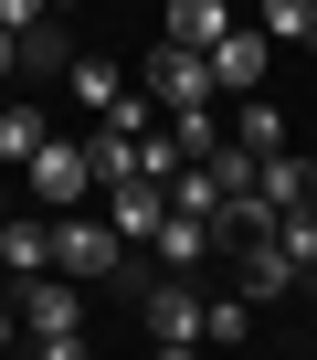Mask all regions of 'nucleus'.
I'll return each instance as SVG.
<instances>
[{
    "label": "nucleus",
    "instance_id": "obj_6",
    "mask_svg": "<svg viewBox=\"0 0 317 360\" xmlns=\"http://www.w3.org/2000/svg\"><path fill=\"white\" fill-rule=\"evenodd\" d=\"M233 244H243V255H233V286H243L254 307H275V297H296V276H306V265H296V255H285L275 233H233Z\"/></svg>",
    "mask_w": 317,
    "mask_h": 360
},
{
    "label": "nucleus",
    "instance_id": "obj_18",
    "mask_svg": "<svg viewBox=\"0 0 317 360\" xmlns=\"http://www.w3.org/2000/svg\"><path fill=\"white\" fill-rule=\"evenodd\" d=\"M43 11H64V0H0V22H11V32H22V22H43Z\"/></svg>",
    "mask_w": 317,
    "mask_h": 360
},
{
    "label": "nucleus",
    "instance_id": "obj_21",
    "mask_svg": "<svg viewBox=\"0 0 317 360\" xmlns=\"http://www.w3.org/2000/svg\"><path fill=\"white\" fill-rule=\"evenodd\" d=\"M0 212H11V191H0Z\"/></svg>",
    "mask_w": 317,
    "mask_h": 360
},
{
    "label": "nucleus",
    "instance_id": "obj_13",
    "mask_svg": "<svg viewBox=\"0 0 317 360\" xmlns=\"http://www.w3.org/2000/svg\"><path fill=\"white\" fill-rule=\"evenodd\" d=\"M254 32H264V43L317 53V0H254Z\"/></svg>",
    "mask_w": 317,
    "mask_h": 360
},
{
    "label": "nucleus",
    "instance_id": "obj_15",
    "mask_svg": "<svg viewBox=\"0 0 317 360\" xmlns=\"http://www.w3.org/2000/svg\"><path fill=\"white\" fill-rule=\"evenodd\" d=\"M64 11H43V22H22V75H64Z\"/></svg>",
    "mask_w": 317,
    "mask_h": 360
},
{
    "label": "nucleus",
    "instance_id": "obj_11",
    "mask_svg": "<svg viewBox=\"0 0 317 360\" xmlns=\"http://www.w3.org/2000/svg\"><path fill=\"white\" fill-rule=\"evenodd\" d=\"M116 85H127V64H106V53H64V96H74L85 117H106Z\"/></svg>",
    "mask_w": 317,
    "mask_h": 360
},
{
    "label": "nucleus",
    "instance_id": "obj_20",
    "mask_svg": "<svg viewBox=\"0 0 317 360\" xmlns=\"http://www.w3.org/2000/svg\"><path fill=\"white\" fill-rule=\"evenodd\" d=\"M22 339V307H11V286H0V349H11Z\"/></svg>",
    "mask_w": 317,
    "mask_h": 360
},
{
    "label": "nucleus",
    "instance_id": "obj_5",
    "mask_svg": "<svg viewBox=\"0 0 317 360\" xmlns=\"http://www.w3.org/2000/svg\"><path fill=\"white\" fill-rule=\"evenodd\" d=\"M22 180H32V202H43V212H74V202L95 191V169H85V138H43V148L22 159Z\"/></svg>",
    "mask_w": 317,
    "mask_h": 360
},
{
    "label": "nucleus",
    "instance_id": "obj_17",
    "mask_svg": "<svg viewBox=\"0 0 317 360\" xmlns=\"http://www.w3.org/2000/svg\"><path fill=\"white\" fill-rule=\"evenodd\" d=\"M201 339H222V349H233V339H254V297H243V286L201 297Z\"/></svg>",
    "mask_w": 317,
    "mask_h": 360
},
{
    "label": "nucleus",
    "instance_id": "obj_19",
    "mask_svg": "<svg viewBox=\"0 0 317 360\" xmlns=\"http://www.w3.org/2000/svg\"><path fill=\"white\" fill-rule=\"evenodd\" d=\"M11 75H22V32L0 22V85H11Z\"/></svg>",
    "mask_w": 317,
    "mask_h": 360
},
{
    "label": "nucleus",
    "instance_id": "obj_3",
    "mask_svg": "<svg viewBox=\"0 0 317 360\" xmlns=\"http://www.w3.org/2000/svg\"><path fill=\"white\" fill-rule=\"evenodd\" d=\"M137 328H148V349H191V339H201V286H191L180 265H158V276L137 286Z\"/></svg>",
    "mask_w": 317,
    "mask_h": 360
},
{
    "label": "nucleus",
    "instance_id": "obj_2",
    "mask_svg": "<svg viewBox=\"0 0 317 360\" xmlns=\"http://www.w3.org/2000/svg\"><path fill=\"white\" fill-rule=\"evenodd\" d=\"M53 276H74L85 297H95V286H116V276H127V244H116V223L53 212Z\"/></svg>",
    "mask_w": 317,
    "mask_h": 360
},
{
    "label": "nucleus",
    "instance_id": "obj_9",
    "mask_svg": "<svg viewBox=\"0 0 317 360\" xmlns=\"http://www.w3.org/2000/svg\"><path fill=\"white\" fill-rule=\"evenodd\" d=\"M158 212H170V191H158V180H106V223H116V244H148Z\"/></svg>",
    "mask_w": 317,
    "mask_h": 360
},
{
    "label": "nucleus",
    "instance_id": "obj_1",
    "mask_svg": "<svg viewBox=\"0 0 317 360\" xmlns=\"http://www.w3.org/2000/svg\"><path fill=\"white\" fill-rule=\"evenodd\" d=\"M11 307H22V339H32L43 360H85V286H74V276L43 265V276L11 286Z\"/></svg>",
    "mask_w": 317,
    "mask_h": 360
},
{
    "label": "nucleus",
    "instance_id": "obj_4",
    "mask_svg": "<svg viewBox=\"0 0 317 360\" xmlns=\"http://www.w3.org/2000/svg\"><path fill=\"white\" fill-rule=\"evenodd\" d=\"M137 75H148V106H158V117H170V106H212V96H222V85H212V53H191V43H158Z\"/></svg>",
    "mask_w": 317,
    "mask_h": 360
},
{
    "label": "nucleus",
    "instance_id": "obj_8",
    "mask_svg": "<svg viewBox=\"0 0 317 360\" xmlns=\"http://www.w3.org/2000/svg\"><path fill=\"white\" fill-rule=\"evenodd\" d=\"M53 265V212H0V276H43Z\"/></svg>",
    "mask_w": 317,
    "mask_h": 360
},
{
    "label": "nucleus",
    "instance_id": "obj_12",
    "mask_svg": "<svg viewBox=\"0 0 317 360\" xmlns=\"http://www.w3.org/2000/svg\"><path fill=\"white\" fill-rule=\"evenodd\" d=\"M233 32V0H170V43H191V53H212Z\"/></svg>",
    "mask_w": 317,
    "mask_h": 360
},
{
    "label": "nucleus",
    "instance_id": "obj_10",
    "mask_svg": "<svg viewBox=\"0 0 317 360\" xmlns=\"http://www.w3.org/2000/svg\"><path fill=\"white\" fill-rule=\"evenodd\" d=\"M148 255H158V265H180V276H201V265L222 255V233H212V223H191V212H158Z\"/></svg>",
    "mask_w": 317,
    "mask_h": 360
},
{
    "label": "nucleus",
    "instance_id": "obj_14",
    "mask_svg": "<svg viewBox=\"0 0 317 360\" xmlns=\"http://www.w3.org/2000/svg\"><path fill=\"white\" fill-rule=\"evenodd\" d=\"M43 138H53V127H43V106H32V96H11V106H0V159H11V169H22Z\"/></svg>",
    "mask_w": 317,
    "mask_h": 360
},
{
    "label": "nucleus",
    "instance_id": "obj_7",
    "mask_svg": "<svg viewBox=\"0 0 317 360\" xmlns=\"http://www.w3.org/2000/svg\"><path fill=\"white\" fill-rule=\"evenodd\" d=\"M264 64H275V43H264L254 22H233V32L212 43V85H222V96H254V85H264Z\"/></svg>",
    "mask_w": 317,
    "mask_h": 360
},
{
    "label": "nucleus",
    "instance_id": "obj_16",
    "mask_svg": "<svg viewBox=\"0 0 317 360\" xmlns=\"http://www.w3.org/2000/svg\"><path fill=\"white\" fill-rule=\"evenodd\" d=\"M233 138L243 148H285V117H275V96L254 85V96H233Z\"/></svg>",
    "mask_w": 317,
    "mask_h": 360
}]
</instances>
